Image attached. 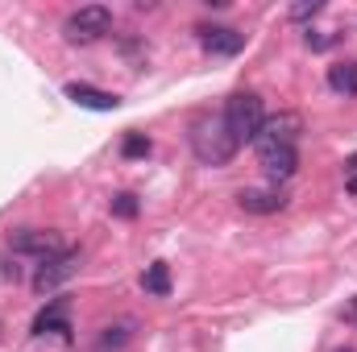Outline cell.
Listing matches in <instances>:
<instances>
[{"mask_svg": "<svg viewBox=\"0 0 357 352\" xmlns=\"http://www.w3.org/2000/svg\"><path fill=\"white\" fill-rule=\"evenodd\" d=\"M129 340H133V323H129V319L108 323V328L100 332V340H96V352H125Z\"/></svg>", "mask_w": 357, "mask_h": 352, "instance_id": "obj_12", "label": "cell"}, {"mask_svg": "<svg viewBox=\"0 0 357 352\" xmlns=\"http://www.w3.org/2000/svg\"><path fill=\"white\" fill-rule=\"evenodd\" d=\"M142 286H146V294H171V269H167V262H154L146 273H142Z\"/></svg>", "mask_w": 357, "mask_h": 352, "instance_id": "obj_14", "label": "cell"}, {"mask_svg": "<svg viewBox=\"0 0 357 352\" xmlns=\"http://www.w3.org/2000/svg\"><path fill=\"white\" fill-rule=\"evenodd\" d=\"M299 133H303V120H299L295 112H278V116L262 120V133L254 137V145H258V150H262V145H295Z\"/></svg>", "mask_w": 357, "mask_h": 352, "instance_id": "obj_6", "label": "cell"}, {"mask_svg": "<svg viewBox=\"0 0 357 352\" xmlns=\"http://www.w3.org/2000/svg\"><path fill=\"white\" fill-rule=\"evenodd\" d=\"M237 203H241V211H250V216H274V211L287 207V195L274 191V186H245V191L237 195Z\"/></svg>", "mask_w": 357, "mask_h": 352, "instance_id": "obj_8", "label": "cell"}, {"mask_svg": "<svg viewBox=\"0 0 357 352\" xmlns=\"http://www.w3.org/2000/svg\"><path fill=\"white\" fill-rule=\"evenodd\" d=\"M337 352H357V349H337Z\"/></svg>", "mask_w": 357, "mask_h": 352, "instance_id": "obj_20", "label": "cell"}, {"mask_svg": "<svg viewBox=\"0 0 357 352\" xmlns=\"http://www.w3.org/2000/svg\"><path fill=\"white\" fill-rule=\"evenodd\" d=\"M112 29V8H104V4H84V8H75L71 17H67V25H63V33L71 38V42H96V38H104Z\"/></svg>", "mask_w": 357, "mask_h": 352, "instance_id": "obj_3", "label": "cell"}, {"mask_svg": "<svg viewBox=\"0 0 357 352\" xmlns=\"http://www.w3.org/2000/svg\"><path fill=\"white\" fill-rule=\"evenodd\" d=\"M121 154H125V158H146V154H150V137H146V133H129V137L121 141Z\"/></svg>", "mask_w": 357, "mask_h": 352, "instance_id": "obj_15", "label": "cell"}, {"mask_svg": "<svg viewBox=\"0 0 357 352\" xmlns=\"http://www.w3.org/2000/svg\"><path fill=\"white\" fill-rule=\"evenodd\" d=\"M320 8H324V4H316V0H312V4H295V8H291V17H295V21H307V17H316Z\"/></svg>", "mask_w": 357, "mask_h": 352, "instance_id": "obj_17", "label": "cell"}, {"mask_svg": "<svg viewBox=\"0 0 357 352\" xmlns=\"http://www.w3.org/2000/svg\"><path fill=\"white\" fill-rule=\"evenodd\" d=\"M75 269H79V253H75V249H67V253H59V257H50V262L38 265V273H33V290H38V294H46V290L63 286L67 278H75Z\"/></svg>", "mask_w": 357, "mask_h": 352, "instance_id": "obj_5", "label": "cell"}, {"mask_svg": "<svg viewBox=\"0 0 357 352\" xmlns=\"http://www.w3.org/2000/svg\"><path fill=\"white\" fill-rule=\"evenodd\" d=\"M46 332L71 336V303H67V298H54L46 311H38V319H33V336H46Z\"/></svg>", "mask_w": 357, "mask_h": 352, "instance_id": "obj_11", "label": "cell"}, {"mask_svg": "<svg viewBox=\"0 0 357 352\" xmlns=\"http://www.w3.org/2000/svg\"><path fill=\"white\" fill-rule=\"evenodd\" d=\"M349 319H357V298L349 303Z\"/></svg>", "mask_w": 357, "mask_h": 352, "instance_id": "obj_19", "label": "cell"}, {"mask_svg": "<svg viewBox=\"0 0 357 352\" xmlns=\"http://www.w3.org/2000/svg\"><path fill=\"white\" fill-rule=\"evenodd\" d=\"M199 46H204L208 54L233 58V54H241V46H245V33H237L233 25H204V29H199Z\"/></svg>", "mask_w": 357, "mask_h": 352, "instance_id": "obj_7", "label": "cell"}, {"mask_svg": "<svg viewBox=\"0 0 357 352\" xmlns=\"http://www.w3.org/2000/svg\"><path fill=\"white\" fill-rule=\"evenodd\" d=\"M328 88L337 91V95H357V63L328 67Z\"/></svg>", "mask_w": 357, "mask_h": 352, "instance_id": "obj_13", "label": "cell"}, {"mask_svg": "<svg viewBox=\"0 0 357 352\" xmlns=\"http://www.w3.org/2000/svg\"><path fill=\"white\" fill-rule=\"evenodd\" d=\"M8 249L21 253V257H38V262H50V257L67 253L63 237H59V232H42V228H17V232L8 237Z\"/></svg>", "mask_w": 357, "mask_h": 352, "instance_id": "obj_4", "label": "cell"}, {"mask_svg": "<svg viewBox=\"0 0 357 352\" xmlns=\"http://www.w3.org/2000/svg\"><path fill=\"white\" fill-rule=\"evenodd\" d=\"M112 216H121V220H133L137 216V195H112Z\"/></svg>", "mask_w": 357, "mask_h": 352, "instance_id": "obj_16", "label": "cell"}, {"mask_svg": "<svg viewBox=\"0 0 357 352\" xmlns=\"http://www.w3.org/2000/svg\"><path fill=\"white\" fill-rule=\"evenodd\" d=\"M258 158H262L266 178H274V182H287V178L295 175V166H299L295 145H262V150H258Z\"/></svg>", "mask_w": 357, "mask_h": 352, "instance_id": "obj_9", "label": "cell"}, {"mask_svg": "<svg viewBox=\"0 0 357 352\" xmlns=\"http://www.w3.org/2000/svg\"><path fill=\"white\" fill-rule=\"evenodd\" d=\"M345 186H349V191L357 195V154L349 158V162H345Z\"/></svg>", "mask_w": 357, "mask_h": 352, "instance_id": "obj_18", "label": "cell"}, {"mask_svg": "<svg viewBox=\"0 0 357 352\" xmlns=\"http://www.w3.org/2000/svg\"><path fill=\"white\" fill-rule=\"evenodd\" d=\"M225 125L233 129V137L245 145V141H254L258 133H262V120H266V112H262V99L254 95V91H237V95H229V104H225Z\"/></svg>", "mask_w": 357, "mask_h": 352, "instance_id": "obj_2", "label": "cell"}, {"mask_svg": "<svg viewBox=\"0 0 357 352\" xmlns=\"http://www.w3.org/2000/svg\"><path fill=\"white\" fill-rule=\"evenodd\" d=\"M191 150H195V158H199L204 166H225V162L237 158L241 141L233 137V129L225 125V116H204V120H195V129H191Z\"/></svg>", "mask_w": 357, "mask_h": 352, "instance_id": "obj_1", "label": "cell"}, {"mask_svg": "<svg viewBox=\"0 0 357 352\" xmlns=\"http://www.w3.org/2000/svg\"><path fill=\"white\" fill-rule=\"evenodd\" d=\"M67 99L79 104V108H91V112H116L121 108L116 91H100V88H88V83H67Z\"/></svg>", "mask_w": 357, "mask_h": 352, "instance_id": "obj_10", "label": "cell"}]
</instances>
